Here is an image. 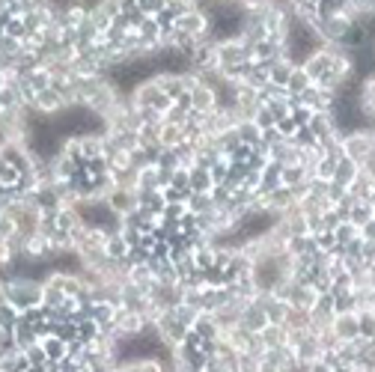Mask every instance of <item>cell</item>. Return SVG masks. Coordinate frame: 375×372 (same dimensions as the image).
Instances as JSON below:
<instances>
[{"mask_svg":"<svg viewBox=\"0 0 375 372\" xmlns=\"http://www.w3.org/2000/svg\"><path fill=\"white\" fill-rule=\"evenodd\" d=\"M262 339H265V346H268V351L280 348V346H292V334L286 325H268L262 330Z\"/></svg>","mask_w":375,"mask_h":372,"instance_id":"obj_3","label":"cell"},{"mask_svg":"<svg viewBox=\"0 0 375 372\" xmlns=\"http://www.w3.org/2000/svg\"><path fill=\"white\" fill-rule=\"evenodd\" d=\"M333 330L340 334L342 343H351V339L360 337V316L358 313H340L333 321Z\"/></svg>","mask_w":375,"mask_h":372,"instance_id":"obj_2","label":"cell"},{"mask_svg":"<svg viewBox=\"0 0 375 372\" xmlns=\"http://www.w3.org/2000/svg\"><path fill=\"white\" fill-rule=\"evenodd\" d=\"M239 325L248 330V334H262L265 328L271 325L268 321V313H265V307L259 304V301H250L248 307H244V313H241V321Z\"/></svg>","mask_w":375,"mask_h":372,"instance_id":"obj_1","label":"cell"}]
</instances>
